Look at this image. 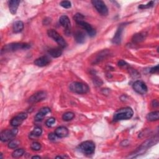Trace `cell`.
I'll use <instances>...</instances> for the list:
<instances>
[{
  "mask_svg": "<svg viewBox=\"0 0 159 159\" xmlns=\"http://www.w3.org/2000/svg\"><path fill=\"white\" fill-rule=\"evenodd\" d=\"M134 114V111L130 107H126L117 110L114 114L113 121H119L130 119Z\"/></svg>",
  "mask_w": 159,
  "mask_h": 159,
  "instance_id": "1",
  "label": "cell"
},
{
  "mask_svg": "<svg viewBox=\"0 0 159 159\" xmlns=\"http://www.w3.org/2000/svg\"><path fill=\"white\" fill-rule=\"evenodd\" d=\"M158 136L154 137L153 138L150 139L145 142H144L135 152H134L133 153H131V156H129L130 158H136L138 156L140 155L141 154H143L145 153V152L148 150L149 148L155 145L156 143L158 142Z\"/></svg>",
  "mask_w": 159,
  "mask_h": 159,
  "instance_id": "2",
  "label": "cell"
},
{
  "mask_svg": "<svg viewBox=\"0 0 159 159\" xmlns=\"http://www.w3.org/2000/svg\"><path fill=\"white\" fill-rule=\"evenodd\" d=\"M31 47V45L27 43H11L7 45H5L2 50V53L11 52L19 50H26Z\"/></svg>",
  "mask_w": 159,
  "mask_h": 159,
  "instance_id": "3",
  "label": "cell"
},
{
  "mask_svg": "<svg viewBox=\"0 0 159 159\" xmlns=\"http://www.w3.org/2000/svg\"><path fill=\"white\" fill-rule=\"evenodd\" d=\"M70 90L75 93L85 94L90 91V88L88 85L79 82H75L70 84Z\"/></svg>",
  "mask_w": 159,
  "mask_h": 159,
  "instance_id": "4",
  "label": "cell"
},
{
  "mask_svg": "<svg viewBox=\"0 0 159 159\" xmlns=\"http://www.w3.org/2000/svg\"><path fill=\"white\" fill-rule=\"evenodd\" d=\"M48 36L54 39L59 45L61 48H64L67 46L66 41L64 40L62 36H61L54 29H49L47 31Z\"/></svg>",
  "mask_w": 159,
  "mask_h": 159,
  "instance_id": "5",
  "label": "cell"
},
{
  "mask_svg": "<svg viewBox=\"0 0 159 159\" xmlns=\"http://www.w3.org/2000/svg\"><path fill=\"white\" fill-rule=\"evenodd\" d=\"M79 150L85 155H91L95 152V144L90 141H85L80 144Z\"/></svg>",
  "mask_w": 159,
  "mask_h": 159,
  "instance_id": "6",
  "label": "cell"
},
{
  "mask_svg": "<svg viewBox=\"0 0 159 159\" xmlns=\"http://www.w3.org/2000/svg\"><path fill=\"white\" fill-rule=\"evenodd\" d=\"M96 11L102 16H106L108 14V9L105 3L101 0H93L91 2Z\"/></svg>",
  "mask_w": 159,
  "mask_h": 159,
  "instance_id": "7",
  "label": "cell"
},
{
  "mask_svg": "<svg viewBox=\"0 0 159 159\" xmlns=\"http://www.w3.org/2000/svg\"><path fill=\"white\" fill-rule=\"evenodd\" d=\"M18 132V129L17 128H14L12 129H7L2 132L1 133V141L2 142H7L10 139H13L16 136Z\"/></svg>",
  "mask_w": 159,
  "mask_h": 159,
  "instance_id": "8",
  "label": "cell"
},
{
  "mask_svg": "<svg viewBox=\"0 0 159 159\" xmlns=\"http://www.w3.org/2000/svg\"><path fill=\"white\" fill-rule=\"evenodd\" d=\"M28 114L25 113H21L13 118L11 121V125L13 127H17L22 124V123L27 119Z\"/></svg>",
  "mask_w": 159,
  "mask_h": 159,
  "instance_id": "9",
  "label": "cell"
},
{
  "mask_svg": "<svg viewBox=\"0 0 159 159\" xmlns=\"http://www.w3.org/2000/svg\"><path fill=\"white\" fill-rule=\"evenodd\" d=\"M80 27L85 29L87 33H88V34L90 36V37H94L96 34V30L92 27V26L88 24V22L84 21L83 20L82 21H78L76 22Z\"/></svg>",
  "mask_w": 159,
  "mask_h": 159,
  "instance_id": "10",
  "label": "cell"
},
{
  "mask_svg": "<svg viewBox=\"0 0 159 159\" xmlns=\"http://www.w3.org/2000/svg\"><path fill=\"white\" fill-rule=\"evenodd\" d=\"M133 89L136 92L141 95H144L147 91V87L145 83L142 81L138 80L135 82L132 85Z\"/></svg>",
  "mask_w": 159,
  "mask_h": 159,
  "instance_id": "11",
  "label": "cell"
},
{
  "mask_svg": "<svg viewBox=\"0 0 159 159\" xmlns=\"http://www.w3.org/2000/svg\"><path fill=\"white\" fill-rule=\"evenodd\" d=\"M47 97V93L44 91H41L32 95L28 100L30 103H36L44 100Z\"/></svg>",
  "mask_w": 159,
  "mask_h": 159,
  "instance_id": "12",
  "label": "cell"
},
{
  "mask_svg": "<svg viewBox=\"0 0 159 159\" xmlns=\"http://www.w3.org/2000/svg\"><path fill=\"white\" fill-rule=\"evenodd\" d=\"M60 24L65 29V34L68 36L70 34L71 31V22L68 16L64 15L62 16L59 19Z\"/></svg>",
  "mask_w": 159,
  "mask_h": 159,
  "instance_id": "13",
  "label": "cell"
},
{
  "mask_svg": "<svg viewBox=\"0 0 159 159\" xmlns=\"http://www.w3.org/2000/svg\"><path fill=\"white\" fill-rule=\"evenodd\" d=\"M50 62H51V60L48 57L42 56V57H41L40 58L37 59L34 61V64L36 66L42 67H45V66H47V65H48L50 63Z\"/></svg>",
  "mask_w": 159,
  "mask_h": 159,
  "instance_id": "14",
  "label": "cell"
},
{
  "mask_svg": "<svg viewBox=\"0 0 159 159\" xmlns=\"http://www.w3.org/2000/svg\"><path fill=\"white\" fill-rule=\"evenodd\" d=\"M50 112V109L49 108H47V107H45V108H42L37 113V114L36 115L35 118H34V119L36 121H42L44 118L48 113Z\"/></svg>",
  "mask_w": 159,
  "mask_h": 159,
  "instance_id": "15",
  "label": "cell"
},
{
  "mask_svg": "<svg viewBox=\"0 0 159 159\" xmlns=\"http://www.w3.org/2000/svg\"><path fill=\"white\" fill-rule=\"evenodd\" d=\"M55 134L59 138H64L68 136V130L67 127L64 126H60L56 129Z\"/></svg>",
  "mask_w": 159,
  "mask_h": 159,
  "instance_id": "16",
  "label": "cell"
},
{
  "mask_svg": "<svg viewBox=\"0 0 159 159\" xmlns=\"http://www.w3.org/2000/svg\"><path fill=\"white\" fill-rule=\"evenodd\" d=\"M74 38L75 41L78 44H83L85 41V34L81 31H77L74 34Z\"/></svg>",
  "mask_w": 159,
  "mask_h": 159,
  "instance_id": "17",
  "label": "cell"
},
{
  "mask_svg": "<svg viewBox=\"0 0 159 159\" xmlns=\"http://www.w3.org/2000/svg\"><path fill=\"white\" fill-rule=\"evenodd\" d=\"M20 2L19 0H11L9 2V9L12 14H15L17 13Z\"/></svg>",
  "mask_w": 159,
  "mask_h": 159,
  "instance_id": "18",
  "label": "cell"
},
{
  "mask_svg": "<svg viewBox=\"0 0 159 159\" xmlns=\"http://www.w3.org/2000/svg\"><path fill=\"white\" fill-rule=\"evenodd\" d=\"M123 25H120L118 28L113 39V42L115 44H119L121 42V37H122V33L123 31Z\"/></svg>",
  "mask_w": 159,
  "mask_h": 159,
  "instance_id": "19",
  "label": "cell"
},
{
  "mask_svg": "<svg viewBox=\"0 0 159 159\" xmlns=\"http://www.w3.org/2000/svg\"><path fill=\"white\" fill-rule=\"evenodd\" d=\"M48 54L54 58H57L62 56V50L60 47L55 48H50L48 51Z\"/></svg>",
  "mask_w": 159,
  "mask_h": 159,
  "instance_id": "20",
  "label": "cell"
},
{
  "mask_svg": "<svg viewBox=\"0 0 159 159\" xmlns=\"http://www.w3.org/2000/svg\"><path fill=\"white\" fill-rule=\"evenodd\" d=\"M24 27V23L21 21H18L14 23L13 26V29L14 33H19L23 30Z\"/></svg>",
  "mask_w": 159,
  "mask_h": 159,
  "instance_id": "21",
  "label": "cell"
},
{
  "mask_svg": "<svg viewBox=\"0 0 159 159\" xmlns=\"http://www.w3.org/2000/svg\"><path fill=\"white\" fill-rule=\"evenodd\" d=\"M158 119H159V112L158 111L151 112L147 115V119L149 121H158Z\"/></svg>",
  "mask_w": 159,
  "mask_h": 159,
  "instance_id": "22",
  "label": "cell"
},
{
  "mask_svg": "<svg viewBox=\"0 0 159 159\" xmlns=\"http://www.w3.org/2000/svg\"><path fill=\"white\" fill-rule=\"evenodd\" d=\"M42 133V129L41 127L37 126L31 132L30 134V136L31 138H36V137H39L40 136H41Z\"/></svg>",
  "mask_w": 159,
  "mask_h": 159,
  "instance_id": "23",
  "label": "cell"
},
{
  "mask_svg": "<svg viewBox=\"0 0 159 159\" xmlns=\"http://www.w3.org/2000/svg\"><path fill=\"white\" fill-rule=\"evenodd\" d=\"M144 39H145L144 36L141 33H139V34H135L133 36V37H132V41L136 43H139L143 41Z\"/></svg>",
  "mask_w": 159,
  "mask_h": 159,
  "instance_id": "24",
  "label": "cell"
},
{
  "mask_svg": "<svg viewBox=\"0 0 159 159\" xmlns=\"http://www.w3.org/2000/svg\"><path fill=\"white\" fill-rule=\"evenodd\" d=\"M75 117V114L72 112H67L64 114L62 118L65 121H69L72 120Z\"/></svg>",
  "mask_w": 159,
  "mask_h": 159,
  "instance_id": "25",
  "label": "cell"
},
{
  "mask_svg": "<svg viewBox=\"0 0 159 159\" xmlns=\"http://www.w3.org/2000/svg\"><path fill=\"white\" fill-rule=\"evenodd\" d=\"M24 150L22 149H17L16 150H14L13 153H12V156L14 158H20L24 154Z\"/></svg>",
  "mask_w": 159,
  "mask_h": 159,
  "instance_id": "26",
  "label": "cell"
},
{
  "mask_svg": "<svg viewBox=\"0 0 159 159\" xmlns=\"http://www.w3.org/2000/svg\"><path fill=\"white\" fill-rule=\"evenodd\" d=\"M20 144V141L17 140V139H13V140H11L9 144H8V147L10 148V149H16L17 148Z\"/></svg>",
  "mask_w": 159,
  "mask_h": 159,
  "instance_id": "27",
  "label": "cell"
},
{
  "mask_svg": "<svg viewBox=\"0 0 159 159\" xmlns=\"http://www.w3.org/2000/svg\"><path fill=\"white\" fill-rule=\"evenodd\" d=\"M56 119L54 118H48L46 122H45V125L48 127H51L52 126H54V124L56 123Z\"/></svg>",
  "mask_w": 159,
  "mask_h": 159,
  "instance_id": "28",
  "label": "cell"
},
{
  "mask_svg": "<svg viewBox=\"0 0 159 159\" xmlns=\"http://www.w3.org/2000/svg\"><path fill=\"white\" fill-rule=\"evenodd\" d=\"M154 4V2L153 1H151L149 3H147L146 5H141L140 6H139V9L141 10H143V9H147V8H149L150 7H152L153 5Z\"/></svg>",
  "mask_w": 159,
  "mask_h": 159,
  "instance_id": "29",
  "label": "cell"
},
{
  "mask_svg": "<svg viewBox=\"0 0 159 159\" xmlns=\"http://www.w3.org/2000/svg\"><path fill=\"white\" fill-rule=\"evenodd\" d=\"M60 5L62 7H63L64 8H66V9L70 8L71 6H72V3L69 1H62V2H60Z\"/></svg>",
  "mask_w": 159,
  "mask_h": 159,
  "instance_id": "30",
  "label": "cell"
},
{
  "mask_svg": "<svg viewBox=\"0 0 159 159\" xmlns=\"http://www.w3.org/2000/svg\"><path fill=\"white\" fill-rule=\"evenodd\" d=\"M31 149L33 150H35V151H38L39 150H41V145L40 143L37 142H33L31 146Z\"/></svg>",
  "mask_w": 159,
  "mask_h": 159,
  "instance_id": "31",
  "label": "cell"
},
{
  "mask_svg": "<svg viewBox=\"0 0 159 159\" xmlns=\"http://www.w3.org/2000/svg\"><path fill=\"white\" fill-rule=\"evenodd\" d=\"M74 19L75 21H76V22H78V21H82V20H84L85 19V17L80 13H76L75 16H74Z\"/></svg>",
  "mask_w": 159,
  "mask_h": 159,
  "instance_id": "32",
  "label": "cell"
},
{
  "mask_svg": "<svg viewBox=\"0 0 159 159\" xmlns=\"http://www.w3.org/2000/svg\"><path fill=\"white\" fill-rule=\"evenodd\" d=\"M48 139L50 140V141H56L57 139V136L56 135L55 133H50L48 136Z\"/></svg>",
  "mask_w": 159,
  "mask_h": 159,
  "instance_id": "33",
  "label": "cell"
},
{
  "mask_svg": "<svg viewBox=\"0 0 159 159\" xmlns=\"http://www.w3.org/2000/svg\"><path fill=\"white\" fill-rule=\"evenodd\" d=\"M94 83L96 85H98V86H100V85H102V83H103V82L100 79H99V78H95L94 80Z\"/></svg>",
  "mask_w": 159,
  "mask_h": 159,
  "instance_id": "34",
  "label": "cell"
},
{
  "mask_svg": "<svg viewBox=\"0 0 159 159\" xmlns=\"http://www.w3.org/2000/svg\"><path fill=\"white\" fill-rule=\"evenodd\" d=\"M158 71V65H157V66H155L154 67H152L150 70V72L151 73H155L157 72Z\"/></svg>",
  "mask_w": 159,
  "mask_h": 159,
  "instance_id": "35",
  "label": "cell"
},
{
  "mask_svg": "<svg viewBox=\"0 0 159 159\" xmlns=\"http://www.w3.org/2000/svg\"><path fill=\"white\" fill-rule=\"evenodd\" d=\"M152 106L153 108H157L158 107V101L157 99H153L152 102Z\"/></svg>",
  "mask_w": 159,
  "mask_h": 159,
  "instance_id": "36",
  "label": "cell"
},
{
  "mask_svg": "<svg viewBox=\"0 0 159 159\" xmlns=\"http://www.w3.org/2000/svg\"><path fill=\"white\" fill-rule=\"evenodd\" d=\"M118 65L120 67H124V66L127 65V64L124 60H119L118 63Z\"/></svg>",
  "mask_w": 159,
  "mask_h": 159,
  "instance_id": "37",
  "label": "cell"
},
{
  "mask_svg": "<svg viewBox=\"0 0 159 159\" xmlns=\"http://www.w3.org/2000/svg\"><path fill=\"white\" fill-rule=\"evenodd\" d=\"M32 158H41V157L40 156H37V155H35V156H33L32 157Z\"/></svg>",
  "mask_w": 159,
  "mask_h": 159,
  "instance_id": "38",
  "label": "cell"
}]
</instances>
